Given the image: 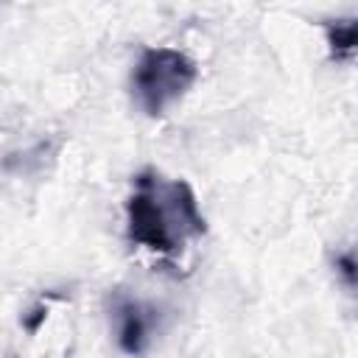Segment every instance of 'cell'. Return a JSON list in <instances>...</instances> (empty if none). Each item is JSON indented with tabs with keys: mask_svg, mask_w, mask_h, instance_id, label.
Segmentation results:
<instances>
[{
	"mask_svg": "<svg viewBox=\"0 0 358 358\" xmlns=\"http://www.w3.org/2000/svg\"><path fill=\"white\" fill-rule=\"evenodd\" d=\"M207 229L196 193L185 179H168L157 168L134 176L126 201V238L157 255H176Z\"/></svg>",
	"mask_w": 358,
	"mask_h": 358,
	"instance_id": "cell-1",
	"label": "cell"
},
{
	"mask_svg": "<svg viewBox=\"0 0 358 358\" xmlns=\"http://www.w3.org/2000/svg\"><path fill=\"white\" fill-rule=\"evenodd\" d=\"M196 81V64L176 48H145L131 70L134 103L148 115H165Z\"/></svg>",
	"mask_w": 358,
	"mask_h": 358,
	"instance_id": "cell-2",
	"label": "cell"
},
{
	"mask_svg": "<svg viewBox=\"0 0 358 358\" xmlns=\"http://www.w3.org/2000/svg\"><path fill=\"white\" fill-rule=\"evenodd\" d=\"M112 319H115V330H117V347L126 355H143L151 341L157 313L145 302H140L123 291H115L112 294Z\"/></svg>",
	"mask_w": 358,
	"mask_h": 358,
	"instance_id": "cell-3",
	"label": "cell"
},
{
	"mask_svg": "<svg viewBox=\"0 0 358 358\" xmlns=\"http://www.w3.org/2000/svg\"><path fill=\"white\" fill-rule=\"evenodd\" d=\"M327 42L333 59H350L355 50V20H338L327 25Z\"/></svg>",
	"mask_w": 358,
	"mask_h": 358,
	"instance_id": "cell-4",
	"label": "cell"
},
{
	"mask_svg": "<svg viewBox=\"0 0 358 358\" xmlns=\"http://www.w3.org/2000/svg\"><path fill=\"white\" fill-rule=\"evenodd\" d=\"M341 271H344V277H347V282H352V257L347 255V257H341Z\"/></svg>",
	"mask_w": 358,
	"mask_h": 358,
	"instance_id": "cell-5",
	"label": "cell"
}]
</instances>
